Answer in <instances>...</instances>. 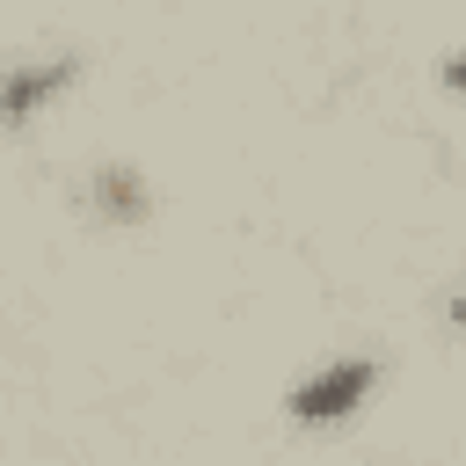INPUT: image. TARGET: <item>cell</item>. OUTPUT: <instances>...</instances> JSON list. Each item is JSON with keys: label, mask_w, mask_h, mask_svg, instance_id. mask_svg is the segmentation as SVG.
I'll return each mask as SVG.
<instances>
[{"label": "cell", "mask_w": 466, "mask_h": 466, "mask_svg": "<svg viewBox=\"0 0 466 466\" xmlns=\"http://www.w3.org/2000/svg\"><path fill=\"white\" fill-rule=\"evenodd\" d=\"M371 379H379V364H371V357H342V364L313 371L306 386H291V400H284V408H291L299 422H342V415H357V408H364Z\"/></svg>", "instance_id": "cell-1"}, {"label": "cell", "mask_w": 466, "mask_h": 466, "mask_svg": "<svg viewBox=\"0 0 466 466\" xmlns=\"http://www.w3.org/2000/svg\"><path fill=\"white\" fill-rule=\"evenodd\" d=\"M73 80V58H44V66H22V73H7L0 80V124H29L58 87Z\"/></svg>", "instance_id": "cell-2"}, {"label": "cell", "mask_w": 466, "mask_h": 466, "mask_svg": "<svg viewBox=\"0 0 466 466\" xmlns=\"http://www.w3.org/2000/svg\"><path fill=\"white\" fill-rule=\"evenodd\" d=\"M102 211H116V218H138V211H146V197H138L131 167H109V175H102Z\"/></svg>", "instance_id": "cell-3"}, {"label": "cell", "mask_w": 466, "mask_h": 466, "mask_svg": "<svg viewBox=\"0 0 466 466\" xmlns=\"http://www.w3.org/2000/svg\"><path fill=\"white\" fill-rule=\"evenodd\" d=\"M444 87H451V95H466V51H459V58H444Z\"/></svg>", "instance_id": "cell-4"}, {"label": "cell", "mask_w": 466, "mask_h": 466, "mask_svg": "<svg viewBox=\"0 0 466 466\" xmlns=\"http://www.w3.org/2000/svg\"><path fill=\"white\" fill-rule=\"evenodd\" d=\"M451 320H459V328H466V291H459V299H451Z\"/></svg>", "instance_id": "cell-5"}]
</instances>
